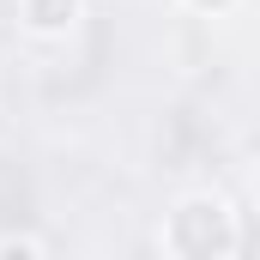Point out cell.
Masks as SVG:
<instances>
[{
  "instance_id": "1",
  "label": "cell",
  "mask_w": 260,
  "mask_h": 260,
  "mask_svg": "<svg viewBox=\"0 0 260 260\" xmlns=\"http://www.w3.org/2000/svg\"><path fill=\"white\" fill-rule=\"evenodd\" d=\"M30 18H37L43 30H61L67 18H73V0H30Z\"/></svg>"
}]
</instances>
